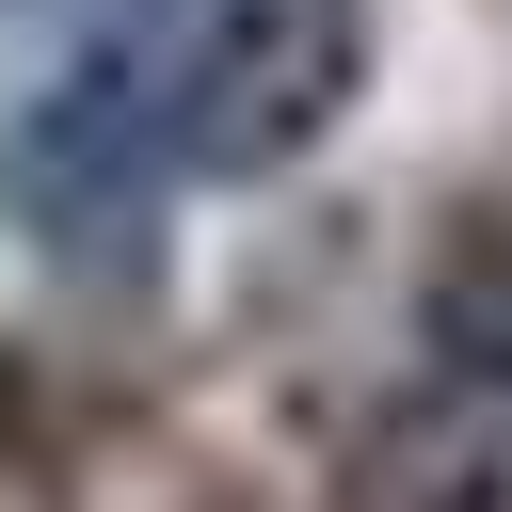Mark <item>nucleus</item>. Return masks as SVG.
Listing matches in <instances>:
<instances>
[{
  "label": "nucleus",
  "mask_w": 512,
  "mask_h": 512,
  "mask_svg": "<svg viewBox=\"0 0 512 512\" xmlns=\"http://www.w3.org/2000/svg\"><path fill=\"white\" fill-rule=\"evenodd\" d=\"M512 496V416H480L464 384H416L400 416H368L336 512H496Z\"/></svg>",
  "instance_id": "obj_2"
},
{
  "label": "nucleus",
  "mask_w": 512,
  "mask_h": 512,
  "mask_svg": "<svg viewBox=\"0 0 512 512\" xmlns=\"http://www.w3.org/2000/svg\"><path fill=\"white\" fill-rule=\"evenodd\" d=\"M368 96V0H96L64 96L16 144L32 224H128L144 192H240L336 144Z\"/></svg>",
  "instance_id": "obj_1"
}]
</instances>
